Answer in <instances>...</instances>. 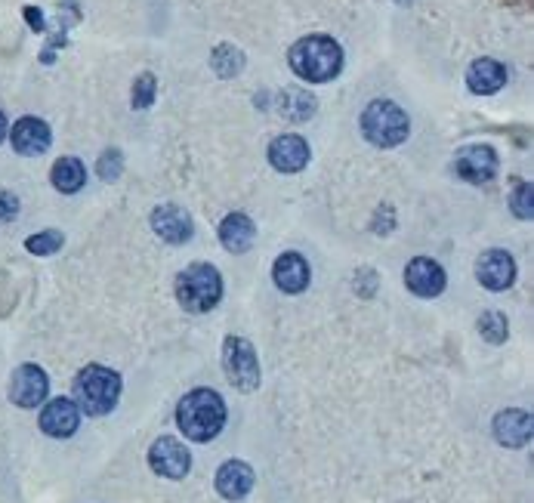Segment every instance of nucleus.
<instances>
[{"label":"nucleus","instance_id":"1","mask_svg":"<svg viewBox=\"0 0 534 503\" xmlns=\"http://www.w3.org/2000/svg\"><path fill=\"white\" fill-rule=\"evenodd\" d=\"M288 62L297 78L309 84H328L343 71V47L328 34H309L291 47Z\"/></svg>","mask_w":534,"mask_h":503},{"label":"nucleus","instance_id":"2","mask_svg":"<svg viewBox=\"0 0 534 503\" xmlns=\"http://www.w3.org/2000/svg\"><path fill=\"white\" fill-rule=\"evenodd\" d=\"M176 423L183 436L192 442H210L220 436L226 426V402L213 389H192L186 399L176 405Z\"/></svg>","mask_w":534,"mask_h":503},{"label":"nucleus","instance_id":"3","mask_svg":"<svg viewBox=\"0 0 534 503\" xmlns=\"http://www.w3.org/2000/svg\"><path fill=\"white\" fill-rule=\"evenodd\" d=\"M362 133L377 149H396L408 139L411 121L402 105H396L393 99H374L362 112Z\"/></svg>","mask_w":534,"mask_h":503},{"label":"nucleus","instance_id":"4","mask_svg":"<svg viewBox=\"0 0 534 503\" xmlns=\"http://www.w3.org/2000/svg\"><path fill=\"white\" fill-rule=\"evenodd\" d=\"M223 297V278L210 263H192L176 275V300L186 312H210Z\"/></svg>","mask_w":534,"mask_h":503},{"label":"nucleus","instance_id":"5","mask_svg":"<svg viewBox=\"0 0 534 503\" xmlns=\"http://www.w3.org/2000/svg\"><path fill=\"white\" fill-rule=\"evenodd\" d=\"M118 395H121V377L112 368L87 365L75 377V405L87 411L90 417L109 414L118 405Z\"/></svg>","mask_w":534,"mask_h":503},{"label":"nucleus","instance_id":"6","mask_svg":"<svg viewBox=\"0 0 534 503\" xmlns=\"http://www.w3.org/2000/svg\"><path fill=\"white\" fill-rule=\"evenodd\" d=\"M223 368H226L229 383L241 392H254L260 386V358L244 337H226Z\"/></svg>","mask_w":534,"mask_h":503},{"label":"nucleus","instance_id":"7","mask_svg":"<svg viewBox=\"0 0 534 503\" xmlns=\"http://www.w3.org/2000/svg\"><path fill=\"white\" fill-rule=\"evenodd\" d=\"M149 463L152 470L164 479H183L192 470V454L189 448L173 439V436H161L152 448H149Z\"/></svg>","mask_w":534,"mask_h":503},{"label":"nucleus","instance_id":"8","mask_svg":"<svg viewBox=\"0 0 534 503\" xmlns=\"http://www.w3.org/2000/svg\"><path fill=\"white\" fill-rule=\"evenodd\" d=\"M454 173L473 186H485L497 176V152L491 146H467L454 155Z\"/></svg>","mask_w":534,"mask_h":503},{"label":"nucleus","instance_id":"9","mask_svg":"<svg viewBox=\"0 0 534 503\" xmlns=\"http://www.w3.org/2000/svg\"><path fill=\"white\" fill-rule=\"evenodd\" d=\"M50 392V380L44 368L38 365H22L10 377V402L19 408H38Z\"/></svg>","mask_w":534,"mask_h":503},{"label":"nucleus","instance_id":"10","mask_svg":"<svg viewBox=\"0 0 534 503\" xmlns=\"http://www.w3.org/2000/svg\"><path fill=\"white\" fill-rule=\"evenodd\" d=\"M10 142L19 155L38 158L53 146V133L47 127V121H41V118H19L10 130Z\"/></svg>","mask_w":534,"mask_h":503},{"label":"nucleus","instance_id":"11","mask_svg":"<svg viewBox=\"0 0 534 503\" xmlns=\"http://www.w3.org/2000/svg\"><path fill=\"white\" fill-rule=\"evenodd\" d=\"M309 142L297 133H284L269 142V164L281 173H300L309 164Z\"/></svg>","mask_w":534,"mask_h":503},{"label":"nucleus","instance_id":"12","mask_svg":"<svg viewBox=\"0 0 534 503\" xmlns=\"http://www.w3.org/2000/svg\"><path fill=\"white\" fill-rule=\"evenodd\" d=\"M445 269L430 260V257H414L405 269V284H408V291L417 294V297H439L445 291Z\"/></svg>","mask_w":534,"mask_h":503},{"label":"nucleus","instance_id":"13","mask_svg":"<svg viewBox=\"0 0 534 503\" xmlns=\"http://www.w3.org/2000/svg\"><path fill=\"white\" fill-rule=\"evenodd\" d=\"M152 229L167 244H186L195 232L192 217L176 204H161V207L152 210Z\"/></svg>","mask_w":534,"mask_h":503},{"label":"nucleus","instance_id":"14","mask_svg":"<svg viewBox=\"0 0 534 503\" xmlns=\"http://www.w3.org/2000/svg\"><path fill=\"white\" fill-rule=\"evenodd\" d=\"M476 278L482 281V287L488 291H507V287L516 281V263L507 250H485L476 266Z\"/></svg>","mask_w":534,"mask_h":503},{"label":"nucleus","instance_id":"15","mask_svg":"<svg viewBox=\"0 0 534 503\" xmlns=\"http://www.w3.org/2000/svg\"><path fill=\"white\" fill-rule=\"evenodd\" d=\"M81 426V408L71 399H53L41 411V429L50 439H68L75 436Z\"/></svg>","mask_w":534,"mask_h":503},{"label":"nucleus","instance_id":"16","mask_svg":"<svg viewBox=\"0 0 534 503\" xmlns=\"http://www.w3.org/2000/svg\"><path fill=\"white\" fill-rule=\"evenodd\" d=\"M272 278L278 284V291L284 294H303L309 287V263L303 254L297 250H288V254H281L272 266Z\"/></svg>","mask_w":534,"mask_h":503},{"label":"nucleus","instance_id":"17","mask_svg":"<svg viewBox=\"0 0 534 503\" xmlns=\"http://www.w3.org/2000/svg\"><path fill=\"white\" fill-rule=\"evenodd\" d=\"M494 436L507 448H522L531 442V414L522 408H510L494 417Z\"/></svg>","mask_w":534,"mask_h":503},{"label":"nucleus","instance_id":"18","mask_svg":"<svg viewBox=\"0 0 534 503\" xmlns=\"http://www.w3.org/2000/svg\"><path fill=\"white\" fill-rule=\"evenodd\" d=\"M254 488V470L244 460H226L217 473V491L226 500H241Z\"/></svg>","mask_w":534,"mask_h":503},{"label":"nucleus","instance_id":"19","mask_svg":"<svg viewBox=\"0 0 534 503\" xmlns=\"http://www.w3.org/2000/svg\"><path fill=\"white\" fill-rule=\"evenodd\" d=\"M507 84V68L497 59H476L467 68V87L476 96H491Z\"/></svg>","mask_w":534,"mask_h":503},{"label":"nucleus","instance_id":"20","mask_svg":"<svg viewBox=\"0 0 534 503\" xmlns=\"http://www.w3.org/2000/svg\"><path fill=\"white\" fill-rule=\"evenodd\" d=\"M254 238H257V226L247 213H229L220 226V241L229 254H244V250H251Z\"/></svg>","mask_w":534,"mask_h":503},{"label":"nucleus","instance_id":"21","mask_svg":"<svg viewBox=\"0 0 534 503\" xmlns=\"http://www.w3.org/2000/svg\"><path fill=\"white\" fill-rule=\"evenodd\" d=\"M50 183H53L56 192H62V195L81 192L84 183H87V167H84V161H78V158H59V161L53 164V170H50Z\"/></svg>","mask_w":534,"mask_h":503},{"label":"nucleus","instance_id":"22","mask_svg":"<svg viewBox=\"0 0 534 503\" xmlns=\"http://www.w3.org/2000/svg\"><path fill=\"white\" fill-rule=\"evenodd\" d=\"M278 115L294 121V124L309 121L315 115V96L306 93V90H284L278 96Z\"/></svg>","mask_w":534,"mask_h":503},{"label":"nucleus","instance_id":"23","mask_svg":"<svg viewBox=\"0 0 534 503\" xmlns=\"http://www.w3.org/2000/svg\"><path fill=\"white\" fill-rule=\"evenodd\" d=\"M210 65H213V71H217L220 78H235V75H241V68H244V53L238 47H232V44H220L210 56Z\"/></svg>","mask_w":534,"mask_h":503},{"label":"nucleus","instance_id":"24","mask_svg":"<svg viewBox=\"0 0 534 503\" xmlns=\"http://www.w3.org/2000/svg\"><path fill=\"white\" fill-rule=\"evenodd\" d=\"M479 334L488 340V343H504L507 337H510V325H507V318L501 315V312H482V318H479Z\"/></svg>","mask_w":534,"mask_h":503},{"label":"nucleus","instance_id":"25","mask_svg":"<svg viewBox=\"0 0 534 503\" xmlns=\"http://www.w3.org/2000/svg\"><path fill=\"white\" fill-rule=\"evenodd\" d=\"M62 244H65V235L56 232V229H47V232L31 235L25 241V250H28V254H38V257H50V254H56Z\"/></svg>","mask_w":534,"mask_h":503},{"label":"nucleus","instance_id":"26","mask_svg":"<svg viewBox=\"0 0 534 503\" xmlns=\"http://www.w3.org/2000/svg\"><path fill=\"white\" fill-rule=\"evenodd\" d=\"M155 96H158V81H155V75H139L136 81H133V96H130V102H133V109H152V102H155Z\"/></svg>","mask_w":534,"mask_h":503},{"label":"nucleus","instance_id":"27","mask_svg":"<svg viewBox=\"0 0 534 503\" xmlns=\"http://www.w3.org/2000/svg\"><path fill=\"white\" fill-rule=\"evenodd\" d=\"M121 170H124V155L118 149H109V152L99 155L96 173H99L102 183H115V179L121 176Z\"/></svg>","mask_w":534,"mask_h":503},{"label":"nucleus","instance_id":"28","mask_svg":"<svg viewBox=\"0 0 534 503\" xmlns=\"http://www.w3.org/2000/svg\"><path fill=\"white\" fill-rule=\"evenodd\" d=\"M510 207L519 220H531V183H519L513 198H510Z\"/></svg>","mask_w":534,"mask_h":503},{"label":"nucleus","instance_id":"29","mask_svg":"<svg viewBox=\"0 0 534 503\" xmlns=\"http://www.w3.org/2000/svg\"><path fill=\"white\" fill-rule=\"evenodd\" d=\"M19 217V198L7 189H0V223H10Z\"/></svg>","mask_w":534,"mask_h":503},{"label":"nucleus","instance_id":"30","mask_svg":"<svg viewBox=\"0 0 534 503\" xmlns=\"http://www.w3.org/2000/svg\"><path fill=\"white\" fill-rule=\"evenodd\" d=\"M25 19L34 31H44V13L41 10H34V7H25Z\"/></svg>","mask_w":534,"mask_h":503},{"label":"nucleus","instance_id":"31","mask_svg":"<svg viewBox=\"0 0 534 503\" xmlns=\"http://www.w3.org/2000/svg\"><path fill=\"white\" fill-rule=\"evenodd\" d=\"M7 133H10V124H7V115H4V112H0V142H4V139H7Z\"/></svg>","mask_w":534,"mask_h":503},{"label":"nucleus","instance_id":"32","mask_svg":"<svg viewBox=\"0 0 534 503\" xmlns=\"http://www.w3.org/2000/svg\"><path fill=\"white\" fill-rule=\"evenodd\" d=\"M399 4H411V0H399Z\"/></svg>","mask_w":534,"mask_h":503}]
</instances>
